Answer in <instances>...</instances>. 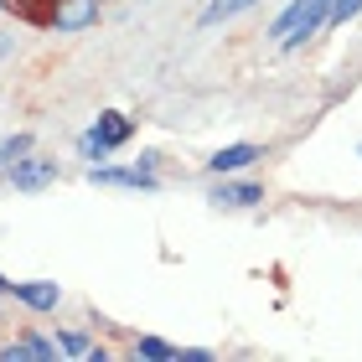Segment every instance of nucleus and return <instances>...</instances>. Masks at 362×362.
<instances>
[{
  "label": "nucleus",
  "instance_id": "f257e3e1",
  "mask_svg": "<svg viewBox=\"0 0 362 362\" xmlns=\"http://www.w3.org/2000/svg\"><path fill=\"white\" fill-rule=\"evenodd\" d=\"M129 140H135V119L119 114V109H104V114L83 129V135H78V156H83L88 166H98L104 156H114V151L129 145Z\"/></svg>",
  "mask_w": 362,
  "mask_h": 362
},
{
  "label": "nucleus",
  "instance_id": "f03ea898",
  "mask_svg": "<svg viewBox=\"0 0 362 362\" xmlns=\"http://www.w3.org/2000/svg\"><path fill=\"white\" fill-rule=\"evenodd\" d=\"M98 6H104V0H47L42 21H47V31H57V37H78V31L98 26Z\"/></svg>",
  "mask_w": 362,
  "mask_h": 362
},
{
  "label": "nucleus",
  "instance_id": "7ed1b4c3",
  "mask_svg": "<svg viewBox=\"0 0 362 362\" xmlns=\"http://www.w3.org/2000/svg\"><path fill=\"white\" fill-rule=\"evenodd\" d=\"M57 176H62V166H57L52 156H37V151H31L26 160H16V166L0 176V181H6L11 192H47Z\"/></svg>",
  "mask_w": 362,
  "mask_h": 362
},
{
  "label": "nucleus",
  "instance_id": "20e7f679",
  "mask_svg": "<svg viewBox=\"0 0 362 362\" xmlns=\"http://www.w3.org/2000/svg\"><path fill=\"white\" fill-rule=\"evenodd\" d=\"M88 187H119V192H160V176L156 171H140V166H88Z\"/></svg>",
  "mask_w": 362,
  "mask_h": 362
},
{
  "label": "nucleus",
  "instance_id": "39448f33",
  "mask_svg": "<svg viewBox=\"0 0 362 362\" xmlns=\"http://www.w3.org/2000/svg\"><path fill=\"white\" fill-rule=\"evenodd\" d=\"M326 21H332V0H305V11L295 16V26H290L274 47H279V52H300V47H305L310 37H316V31H321Z\"/></svg>",
  "mask_w": 362,
  "mask_h": 362
},
{
  "label": "nucleus",
  "instance_id": "423d86ee",
  "mask_svg": "<svg viewBox=\"0 0 362 362\" xmlns=\"http://www.w3.org/2000/svg\"><path fill=\"white\" fill-rule=\"evenodd\" d=\"M207 202L218 207V212H249V207L264 202V187H259V181H233V176H218V187H212Z\"/></svg>",
  "mask_w": 362,
  "mask_h": 362
},
{
  "label": "nucleus",
  "instance_id": "0eeeda50",
  "mask_svg": "<svg viewBox=\"0 0 362 362\" xmlns=\"http://www.w3.org/2000/svg\"><path fill=\"white\" fill-rule=\"evenodd\" d=\"M11 295L26 310H37V316H47V310L62 305V285H52V279H11Z\"/></svg>",
  "mask_w": 362,
  "mask_h": 362
},
{
  "label": "nucleus",
  "instance_id": "6e6552de",
  "mask_svg": "<svg viewBox=\"0 0 362 362\" xmlns=\"http://www.w3.org/2000/svg\"><path fill=\"white\" fill-rule=\"evenodd\" d=\"M254 160H264V151H259V145H249V140L223 145V151L207 156V176H238V171H249Z\"/></svg>",
  "mask_w": 362,
  "mask_h": 362
},
{
  "label": "nucleus",
  "instance_id": "1a4fd4ad",
  "mask_svg": "<svg viewBox=\"0 0 362 362\" xmlns=\"http://www.w3.org/2000/svg\"><path fill=\"white\" fill-rule=\"evenodd\" d=\"M0 357H6V362H52V357H62L57 352V341L52 337H42V332H21V337H16V341H6V347H0Z\"/></svg>",
  "mask_w": 362,
  "mask_h": 362
},
{
  "label": "nucleus",
  "instance_id": "9d476101",
  "mask_svg": "<svg viewBox=\"0 0 362 362\" xmlns=\"http://www.w3.org/2000/svg\"><path fill=\"white\" fill-rule=\"evenodd\" d=\"M129 357H145V362H181V347H171L166 337H135L129 341Z\"/></svg>",
  "mask_w": 362,
  "mask_h": 362
},
{
  "label": "nucleus",
  "instance_id": "9b49d317",
  "mask_svg": "<svg viewBox=\"0 0 362 362\" xmlns=\"http://www.w3.org/2000/svg\"><path fill=\"white\" fill-rule=\"evenodd\" d=\"M259 0H207V11L197 16V26H223V21H233V16L243 11H254Z\"/></svg>",
  "mask_w": 362,
  "mask_h": 362
},
{
  "label": "nucleus",
  "instance_id": "f8f14e48",
  "mask_svg": "<svg viewBox=\"0 0 362 362\" xmlns=\"http://www.w3.org/2000/svg\"><path fill=\"white\" fill-rule=\"evenodd\" d=\"M31 151H37V140H31L26 129H16V135H6V140H0V176H6V171L16 166V160H26Z\"/></svg>",
  "mask_w": 362,
  "mask_h": 362
},
{
  "label": "nucleus",
  "instance_id": "ddd939ff",
  "mask_svg": "<svg viewBox=\"0 0 362 362\" xmlns=\"http://www.w3.org/2000/svg\"><path fill=\"white\" fill-rule=\"evenodd\" d=\"M88 347H93V341L83 332H57V352L62 357H88Z\"/></svg>",
  "mask_w": 362,
  "mask_h": 362
},
{
  "label": "nucleus",
  "instance_id": "4468645a",
  "mask_svg": "<svg viewBox=\"0 0 362 362\" xmlns=\"http://www.w3.org/2000/svg\"><path fill=\"white\" fill-rule=\"evenodd\" d=\"M362 16V0H332V21L326 26H347V21H357Z\"/></svg>",
  "mask_w": 362,
  "mask_h": 362
},
{
  "label": "nucleus",
  "instance_id": "2eb2a0df",
  "mask_svg": "<svg viewBox=\"0 0 362 362\" xmlns=\"http://www.w3.org/2000/svg\"><path fill=\"white\" fill-rule=\"evenodd\" d=\"M181 362H212L207 347H181Z\"/></svg>",
  "mask_w": 362,
  "mask_h": 362
},
{
  "label": "nucleus",
  "instance_id": "dca6fc26",
  "mask_svg": "<svg viewBox=\"0 0 362 362\" xmlns=\"http://www.w3.org/2000/svg\"><path fill=\"white\" fill-rule=\"evenodd\" d=\"M114 357V347H104V341H93V347H88V362H109Z\"/></svg>",
  "mask_w": 362,
  "mask_h": 362
},
{
  "label": "nucleus",
  "instance_id": "f3484780",
  "mask_svg": "<svg viewBox=\"0 0 362 362\" xmlns=\"http://www.w3.org/2000/svg\"><path fill=\"white\" fill-rule=\"evenodd\" d=\"M135 166H140V171H156V166H160V156H156V151H140Z\"/></svg>",
  "mask_w": 362,
  "mask_h": 362
},
{
  "label": "nucleus",
  "instance_id": "a211bd4d",
  "mask_svg": "<svg viewBox=\"0 0 362 362\" xmlns=\"http://www.w3.org/2000/svg\"><path fill=\"white\" fill-rule=\"evenodd\" d=\"M16 52V37H11V31H0V57H11Z\"/></svg>",
  "mask_w": 362,
  "mask_h": 362
},
{
  "label": "nucleus",
  "instance_id": "6ab92c4d",
  "mask_svg": "<svg viewBox=\"0 0 362 362\" xmlns=\"http://www.w3.org/2000/svg\"><path fill=\"white\" fill-rule=\"evenodd\" d=\"M0 295H11V279H6V274H0Z\"/></svg>",
  "mask_w": 362,
  "mask_h": 362
},
{
  "label": "nucleus",
  "instance_id": "aec40b11",
  "mask_svg": "<svg viewBox=\"0 0 362 362\" xmlns=\"http://www.w3.org/2000/svg\"><path fill=\"white\" fill-rule=\"evenodd\" d=\"M6 11H11V0H0V16H6Z\"/></svg>",
  "mask_w": 362,
  "mask_h": 362
},
{
  "label": "nucleus",
  "instance_id": "412c9836",
  "mask_svg": "<svg viewBox=\"0 0 362 362\" xmlns=\"http://www.w3.org/2000/svg\"><path fill=\"white\" fill-rule=\"evenodd\" d=\"M357 156H362V145H357Z\"/></svg>",
  "mask_w": 362,
  "mask_h": 362
},
{
  "label": "nucleus",
  "instance_id": "4be33fe9",
  "mask_svg": "<svg viewBox=\"0 0 362 362\" xmlns=\"http://www.w3.org/2000/svg\"><path fill=\"white\" fill-rule=\"evenodd\" d=\"M0 316H6V310H0Z\"/></svg>",
  "mask_w": 362,
  "mask_h": 362
}]
</instances>
